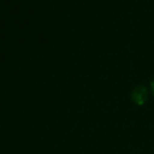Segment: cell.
I'll list each match as a JSON object with an SVG mask.
<instances>
[{
    "label": "cell",
    "instance_id": "1",
    "mask_svg": "<svg viewBox=\"0 0 154 154\" xmlns=\"http://www.w3.org/2000/svg\"><path fill=\"white\" fill-rule=\"evenodd\" d=\"M131 97H132V100L134 101L137 106H143L148 99L147 89L143 86L136 87V88L133 90Z\"/></svg>",
    "mask_w": 154,
    "mask_h": 154
},
{
    "label": "cell",
    "instance_id": "2",
    "mask_svg": "<svg viewBox=\"0 0 154 154\" xmlns=\"http://www.w3.org/2000/svg\"><path fill=\"white\" fill-rule=\"evenodd\" d=\"M151 91H152V94H153V96H154V80L151 82Z\"/></svg>",
    "mask_w": 154,
    "mask_h": 154
}]
</instances>
